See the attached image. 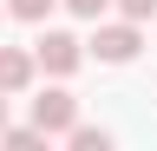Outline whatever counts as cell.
Returning <instances> with one entry per match:
<instances>
[{
    "label": "cell",
    "instance_id": "obj_10",
    "mask_svg": "<svg viewBox=\"0 0 157 151\" xmlns=\"http://www.w3.org/2000/svg\"><path fill=\"white\" fill-rule=\"evenodd\" d=\"M0 125H7V92H0Z\"/></svg>",
    "mask_w": 157,
    "mask_h": 151
},
{
    "label": "cell",
    "instance_id": "obj_7",
    "mask_svg": "<svg viewBox=\"0 0 157 151\" xmlns=\"http://www.w3.org/2000/svg\"><path fill=\"white\" fill-rule=\"evenodd\" d=\"M7 13H13V20H46L52 0H7Z\"/></svg>",
    "mask_w": 157,
    "mask_h": 151
},
{
    "label": "cell",
    "instance_id": "obj_2",
    "mask_svg": "<svg viewBox=\"0 0 157 151\" xmlns=\"http://www.w3.org/2000/svg\"><path fill=\"white\" fill-rule=\"evenodd\" d=\"M137 46H144V40H137V20L98 26V40H92V53H98L105 66H131V59H137Z\"/></svg>",
    "mask_w": 157,
    "mask_h": 151
},
{
    "label": "cell",
    "instance_id": "obj_3",
    "mask_svg": "<svg viewBox=\"0 0 157 151\" xmlns=\"http://www.w3.org/2000/svg\"><path fill=\"white\" fill-rule=\"evenodd\" d=\"M72 118H78V99H72V92H39V99H33V125L46 131V138H66Z\"/></svg>",
    "mask_w": 157,
    "mask_h": 151
},
{
    "label": "cell",
    "instance_id": "obj_4",
    "mask_svg": "<svg viewBox=\"0 0 157 151\" xmlns=\"http://www.w3.org/2000/svg\"><path fill=\"white\" fill-rule=\"evenodd\" d=\"M33 53H20V46H0V92H26L33 85Z\"/></svg>",
    "mask_w": 157,
    "mask_h": 151
},
{
    "label": "cell",
    "instance_id": "obj_5",
    "mask_svg": "<svg viewBox=\"0 0 157 151\" xmlns=\"http://www.w3.org/2000/svg\"><path fill=\"white\" fill-rule=\"evenodd\" d=\"M66 138H72V151H105V145H111V138H105L98 125H78V118L66 125Z\"/></svg>",
    "mask_w": 157,
    "mask_h": 151
},
{
    "label": "cell",
    "instance_id": "obj_9",
    "mask_svg": "<svg viewBox=\"0 0 157 151\" xmlns=\"http://www.w3.org/2000/svg\"><path fill=\"white\" fill-rule=\"evenodd\" d=\"M66 7L78 13V20H98V13H105V7H111V0H66Z\"/></svg>",
    "mask_w": 157,
    "mask_h": 151
},
{
    "label": "cell",
    "instance_id": "obj_8",
    "mask_svg": "<svg viewBox=\"0 0 157 151\" xmlns=\"http://www.w3.org/2000/svg\"><path fill=\"white\" fill-rule=\"evenodd\" d=\"M111 7L124 13V20H151V13H157V0H111Z\"/></svg>",
    "mask_w": 157,
    "mask_h": 151
},
{
    "label": "cell",
    "instance_id": "obj_6",
    "mask_svg": "<svg viewBox=\"0 0 157 151\" xmlns=\"http://www.w3.org/2000/svg\"><path fill=\"white\" fill-rule=\"evenodd\" d=\"M0 138H7L13 151H33V145H46V131L39 125H0Z\"/></svg>",
    "mask_w": 157,
    "mask_h": 151
},
{
    "label": "cell",
    "instance_id": "obj_1",
    "mask_svg": "<svg viewBox=\"0 0 157 151\" xmlns=\"http://www.w3.org/2000/svg\"><path fill=\"white\" fill-rule=\"evenodd\" d=\"M78 59H85V46H78L72 33H39V46H33V66H46L52 79L78 72Z\"/></svg>",
    "mask_w": 157,
    "mask_h": 151
}]
</instances>
